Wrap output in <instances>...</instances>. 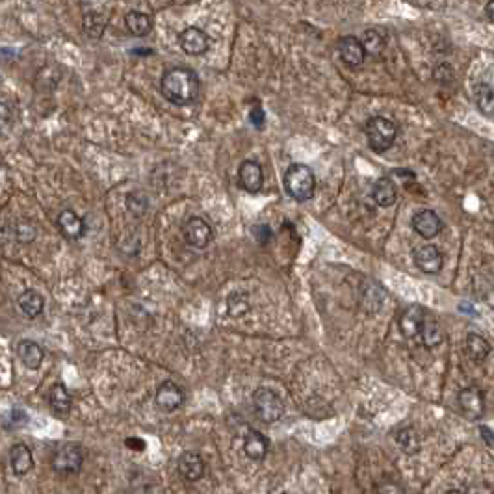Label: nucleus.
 <instances>
[{
	"mask_svg": "<svg viewBox=\"0 0 494 494\" xmlns=\"http://www.w3.org/2000/svg\"><path fill=\"white\" fill-rule=\"evenodd\" d=\"M199 77L195 71L188 67H173L162 75L160 80V92L163 99H168L171 104L177 106H186L194 102L199 95Z\"/></svg>",
	"mask_w": 494,
	"mask_h": 494,
	"instance_id": "1",
	"label": "nucleus"
},
{
	"mask_svg": "<svg viewBox=\"0 0 494 494\" xmlns=\"http://www.w3.org/2000/svg\"><path fill=\"white\" fill-rule=\"evenodd\" d=\"M283 184H285L286 194L303 203L312 199L316 192V175L305 163H292L290 168L286 169Z\"/></svg>",
	"mask_w": 494,
	"mask_h": 494,
	"instance_id": "2",
	"label": "nucleus"
},
{
	"mask_svg": "<svg viewBox=\"0 0 494 494\" xmlns=\"http://www.w3.org/2000/svg\"><path fill=\"white\" fill-rule=\"evenodd\" d=\"M366 132L368 145L373 153H387L388 149L393 147L397 136V127L393 119L383 118V116H376L370 118L364 127Z\"/></svg>",
	"mask_w": 494,
	"mask_h": 494,
	"instance_id": "3",
	"label": "nucleus"
},
{
	"mask_svg": "<svg viewBox=\"0 0 494 494\" xmlns=\"http://www.w3.org/2000/svg\"><path fill=\"white\" fill-rule=\"evenodd\" d=\"M253 411L264 424H273L285 414V403L271 388L260 387L253 393Z\"/></svg>",
	"mask_w": 494,
	"mask_h": 494,
	"instance_id": "4",
	"label": "nucleus"
},
{
	"mask_svg": "<svg viewBox=\"0 0 494 494\" xmlns=\"http://www.w3.org/2000/svg\"><path fill=\"white\" fill-rule=\"evenodd\" d=\"M86 459V452L80 444L67 443L61 444L60 448L52 455V469L56 470L58 474L71 476L80 472L82 464Z\"/></svg>",
	"mask_w": 494,
	"mask_h": 494,
	"instance_id": "5",
	"label": "nucleus"
},
{
	"mask_svg": "<svg viewBox=\"0 0 494 494\" xmlns=\"http://www.w3.org/2000/svg\"><path fill=\"white\" fill-rule=\"evenodd\" d=\"M183 236L188 245L197 247V249H204L214 240V229L206 219L194 216L183 225Z\"/></svg>",
	"mask_w": 494,
	"mask_h": 494,
	"instance_id": "6",
	"label": "nucleus"
},
{
	"mask_svg": "<svg viewBox=\"0 0 494 494\" xmlns=\"http://www.w3.org/2000/svg\"><path fill=\"white\" fill-rule=\"evenodd\" d=\"M414 266L426 276H437L444 266V257L437 245H422L413 251Z\"/></svg>",
	"mask_w": 494,
	"mask_h": 494,
	"instance_id": "7",
	"label": "nucleus"
},
{
	"mask_svg": "<svg viewBox=\"0 0 494 494\" xmlns=\"http://www.w3.org/2000/svg\"><path fill=\"white\" fill-rule=\"evenodd\" d=\"M459 407L461 413L469 420H481L485 414V397L483 393L478 387H467L463 388L457 396Z\"/></svg>",
	"mask_w": 494,
	"mask_h": 494,
	"instance_id": "8",
	"label": "nucleus"
},
{
	"mask_svg": "<svg viewBox=\"0 0 494 494\" xmlns=\"http://www.w3.org/2000/svg\"><path fill=\"white\" fill-rule=\"evenodd\" d=\"M154 402L163 411H177L178 407H183V403L186 402V394H184L183 387H178L177 383L173 381H162L156 388V396H154Z\"/></svg>",
	"mask_w": 494,
	"mask_h": 494,
	"instance_id": "9",
	"label": "nucleus"
},
{
	"mask_svg": "<svg viewBox=\"0 0 494 494\" xmlns=\"http://www.w3.org/2000/svg\"><path fill=\"white\" fill-rule=\"evenodd\" d=\"M426 311H424L420 305H409L403 309V312L400 314V320H397V326H400V331L405 338H416L422 333L424 321H426Z\"/></svg>",
	"mask_w": 494,
	"mask_h": 494,
	"instance_id": "10",
	"label": "nucleus"
},
{
	"mask_svg": "<svg viewBox=\"0 0 494 494\" xmlns=\"http://www.w3.org/2000/svg\"><path fill=\"white\" fill-rule=\"evenodd\" d=\"M238 183L247 194H259L264 184V171L262 166L255 160H245L238 168Z\"/></svg>",
	"mask_w": 494,
	"mask_h": 494,
	"instance_id": "11",
	"label": "nucleus"
},
{
	"mask_svg": "<svg viewBox=\"0 0 494 494\" xmlns=\"http://www.w3.org/2000/svg\"><path fill=\"white\" fill-rule=\"evenodd\" d=\"M411 225H413L414 233L426 240L435 238V236L440 235V230H443V219L438 218L437 212L428 209L418 210L416 214L413 216V219H411Z\"/></svg>",
	"mask_w": 494,
	"mask_h": 494,
	"instance_id": "12",
	"label": "nucleus"
},
{
	"mask_svg": "<svg viewBox=\"0 0 494 494\" xmlns=\"http://www.w3.org/2000/svg\"><path fill=\"white\" fill-rule=\"evenodd\" d=\"M178 43L183 47V51L190 56H201L210 49V37L195 26H190V28L180 32Z\"/></svg>",
	"mask_w": 494,
	"mask_h": 494,
	"instance_id": "13",
	"label": "nucleus"
},
{
	"mask_svg": "<svg viewBox=\"0 0 494 494\" xmlns=\"http://www.w3.org/2000/svg\"><path fill=\"white\" fill-rule=\"evenodd\" d=\"M338 52H340L342 61L347 67H359L366 58V51L362 41L355 36H344L338 41Z\"/></svg>",
	"mask_w": 494,
	"mask_h": 494,
	"instance_id": "14",
	"label": "nucleus"
},
{
	"mask_svg": "<svg viewBox=\"0 0 494 494\" xmlns=\"http://www.w3.org/2000/svg\"><path fill=\"white\" fill-rule=\"evenodd\" d=\"M178 474L183 476L186 481H199L204 476V461L201 455L195 452H183L180 457L177 459Z\"/></svg>",
	"mask_w": 494,
	"mask_h": 494,
	"instance_id": "15",
	"label": "nucleus"
},
{
	"mask_svg": "<svg viewBox=\"0 0 494 494\" xmlns=\"http://www.w3.org/2000/svg\"><path fill=\"white\" fill-rule=\"evenodd\" d=\"M58 229L67 240H80L86 233V225L82 221L80 216L73 210H63L60 216H58Z\"/></svg>",
	"mask_w": 494,
	"mask_h": 494,
	"instance_id": "16",
	"label": "nucleus"
},
{
	"mask_svg": "<svg viewBox=\"0 0 494 494\" xmlns=\"http://www.w3.org/2000/svg\"><path fill=\"white\" fill-rule=\"evenodd\" d=\"M244 452L251 461H262L270 452V440L257 429H249L244 437Z\"/></svg>",
	"mask_w": 494,
	"mask_h": 494,
	"instance_id": "17",
	"label": "nucleus"
},
{
	"mask_svg": "<svg viewBox=\"0 0 494 494\" xmlns=\"http://www.w3.org/2000/svg\"><path fill=\"white\" fill-rule=\"evenodd\" d=\"M10 467L16 476H26L34 467L32 450L26 444H16L10 450Z\"/></svg>",
	"mask_w": 494,
	"mask_h": 494,
	"instance_id": "18",
	"label": "nucleus"
},
{
	"mask_svg": "<svg viewBox=\"0 0 494 494\" xmlns=\"http://www.w3.org/2000/svg\"><path fill=\"white\" fill-rule=\"evenodd\" d=\"M372 199L376 201L377 206H381V209H388V206H393L397 199V190H396V184H394L393 178L390 177L379 178V180L373 184Z\"/></svg>",
	"mask_w": 494,
	"mask_h": 494,
	"instance_id": "19",
	"label": "nucleus"
},
{
	"mask_svg": "<svg viewBox=\"0 0 494 494\" xmlns=\"http://www.w3.org/2000/svg\"><path fill=\"white\" fill-rule=\"evenodd\" d=\"M17 357H19V361L23 362L28 370H37V368L41 366V362H43L45 353H43V350H41V346L37 342L20 340L19 344H17Z\"/></svg>",
	"mask_w": 494,
	"mask_h": 494,
	"instance_id": "20",
	"label": "nucleus"
},
{
	"mask_svg": "<svg viewBox=\"0 0 494 494\" xmlns=\"http://www.w3.org/2000/svg\"><path fill=\"white\" fill-rule=\"evenodd\" d=\"M49 403H51L52 411H54V414H58V416H67V414L71 413L73 397L63 383L52 385L51 393H49Z\"/></svg>",
	"mask_w": 494,
	"mask_h": 494,
	"instance_id": "21",
	"label": "nucleus"
},
{
	"mask_svg": "<svg viewBox=\"0 0 494 494\" xmlns=\"http://www.w3.org/2000/svg\"><path fill=\"white\" fill-rule=\"evenodd\" d=\"M490 344L487 338H483L478 333H469L464 338V353L474 362H483L490 353Z\"/></svg>",
	"mask_w": 494,
	"mask_h": 494,
	"instance_id": "22",
	"label": "nucleus"
},
{
	"mask_svg": "<svg viewBox=\"0 0 494 494\" xmlns=\"http://www.w3.org/2000/svg\"><path fill=\"white\" fill-rule=\"evenodd\" d=\"M17 305H19L20 312L28 318H37L45 309V300L41 296L39 292L36 290H25L17 300Z\"/></svg>",
	"mask_w": 494,
	"mask_h": 494,
	"instance_id": "23",
	"label": "nucleus"
},
{
	"mask_svg": "<svg viewBox=\"0 0 494 494\" xmlns=\"http://www.w3.org/2000/svg\"><path fill=\"white\" fill-rule=\"evenodd\" d=\"M420 338H422L424 346L429 347V350H431V347L440 346V344L444 342V331H443V327H440V323H438L435 318L426 316L422 333H420Z\"/></svg>",
	"mask_w": 494,
	"mask_h": 494,
	"instance_id": "24",
	"label": "nucleus"
},
{
	"mask_svg": "<svg viewBox=\"0 0 494 494\" xmlns=\"http://www.w3.org/2000/svg\"><path fill=\"white\" fill-rule=\"evenodd\" d=\"M125 25L130 30V34L138 37L147 36L149 32L153 30V23L142 11H128L127 17H125Z\"/></svg>",
	"mask_w": 494,
	"mask_h": 494,
	"instance_id": "25",
	"label": "nucleus"
},
{
	"mask_svg": "<svg viewBox=\"0 0 494 494\" xmlns=\"http://www.w3.org/2000/svg\"><path fill=\"white\" fill-rule=\"evenodd\" d=\"M474 101L483 113H494V87L487 82H479L474 87Z\"/></svg>",
	"mask_w": 494,
	"mask_h": 494,
	"instance_id": "26",
	"label": "nucleus"
},
{
	"mask_svg": "<svg viewBox=\"0 0 494 494\" xmlns=\"http://www.w3.org/2000/svg\"><path fill=\"white\" fill-rule=\"evenodd\" d=\"M397 446L407 455H414L420 452V437L413 428H402L396 433Z\"/></svg>",
	"mask_w": 494,
	"mask_h": 494,
	"instance_id": "27",
	"label": "nucleus"
},
{
	"mask_svg": "<svg viewBox=\"0 0 494 494\" xmlns=\"http://www.w3.org/2000/svg\"><path fill=\"white\" fill-rule=\"evenodd\" d=\"M361 41L362 45H364V51H366V54H370V56H379V54L385 51V45H387V43H385V37L377 30H366Z\"/></svg>",
	"mask_w": 494,
	"mask_h": 494,
	"instance_id": "28",
	"label": "nucleus"
},
{
	"mask_svg": "<svg viewBox=\"0 0 494 494\" xmlns=\"http://www.w3.org/2000/svg\"><path fill=\"white\" fill-rule=\"evenodd\" d=\"M11 233H13V238H16L19 244H32L37 236L36 227H34L30 221H17V223L13 225Z\"/></svg>",
	"mask_w": 494,
	"mask_h": 494,
	"instance_id": "29",
	"label": "nucleus"
},
{
	"mask_svg": "<svg viewBox=\"0 0 494 494\" xmlns=\"http://www.w3.org/2000/svg\"><path fill=\"white\" fill-rule=\"evenodd\" d=\"M127 209L134 216H143L149 209V197L143 192H132L127 197Z\"/></svg>",
	"mask_w": 494,
	"mask_h": 494,
	"instance_id": "30",
	"label": "nucleus"
},
{
	"mask_svg": "<svg viewBox=\"0 0 494 494\" xmlns=\"http://www.w3.org/2000/svg\"><path fill=\"white\" fill-rule=\"evenodd\" d=\"M28 422V414L23 411V409H11L10 413L4 416V428L6 429H17L23 428L25 424Z\"/></svg>",
	"mask_w": 494,
	"mask_h": 494,
	"instance_id": "31",
	"label": "nucleus"
},
{
	"mask_svg": "<svg viewBox=\"0 0 494 494\" xmlns=\"http://www.w3.org/2000/svg\"><path fill=\"white\" fill-rule=\"evenodd\" d=\"M104 20H102V17L99 16V13H89V16H86V32L89 34V36H95L99 37L104 32Z\"/></svg>",
	"mask_w": 494,
	"mask_h": 494,
	"instance_id": "32",
	"label": "nucleus"
},
{
	"mask_svg": "<svg viewBox=\"0 0 494 494\" xmlns=\"http://www.w3.org/2000/svg\"><path fill=\"white\" fill-rule=\"evenodd\" d=\"M249 121H251V125H255V128H262L264 127V123H266V113H264V110L260 106H255L253 110L249 112Z\"/></svg>",
	"mask_w": 494,
	"mask_h": 494,
	"instance_id": "33",
	"label": "nucleus"
},
{
	"mask_svg": "<svg viewBox=\"0 0 494 494\" xmlns=\"http://www.w3.org/2000/svg\"><path fill=\"white\" fill-rule=\"evenodd\" d=\"M253 233H255L257 240H259L260 244H266V242L271 238V229L268 225H257L255 229H253Z\"/></svg>",
	"mask_w": 494,
	"mask_h": 494,
	"instance_id": "34",
	"label": "nucleus"
},
{
	"mask_svg": "<svg viewBox=\"0 0 494 494\" xmlns=\"http://www.w3.org/2000/svg\"><path fill=\"white\" fill-rule=\"evenodd\" d=\"M479 433H481V437H483V440H485V444L489 446V448H493L494 446V431L493 429L489 428V426H479Z\"/></svg>",
	"mask_w": 494,
	"mask_h": 494,
	"instance_id": "35",
	"label": "nucleus"
},
{
	"mask_svg": "<svg viewBox=\"0 0 494 494\" xmlns=\"http://www.w3.org/2000/svg\"><path fill=\"white\" fill-rule=\"evenodd\" d=\"M485 16L489 17L490 20H494V0H489V2L485 4Z\"/></svg>",
	"mask_w": 494,
	"mask_h": 494,
	"instance_id": "36",
	"label": "nucleus"
},
{
	"mask_svg": "<svg viewBox=\"0 0 494 494\" xmlns=\"http://www.w3.org/2000/svg\"><path fill=\"white\" fill-rule=\"evenodd\" d=\"M127 446H130V448H132V446H138L140 450H143V443L142 440H136V438H132V440H127Z\"/></svg>",
	"mask_w": 494,
	"mask_h": 494,
	"instance_id": "37",
	"label": "nucleus"
}]
</instances>
